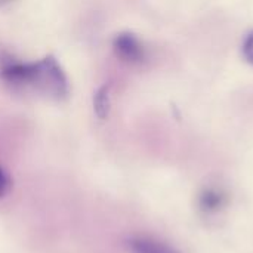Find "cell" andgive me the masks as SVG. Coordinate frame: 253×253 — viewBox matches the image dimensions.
I'll use <instances>...</instances> for the list:
<instances>
[{
	"instance_id": "obj_1",
	"label": "cell",
	"mask_w": 253,
	"mask_h": 253,
	"mask_svg": "<svg viewBox=\"0 0 253 253\" xmlns=\"http://www.w3.org/2000/svg\"><path fill=\"white\" fill-rule=\"evenodd\" d=\"M30 86L56 99L67 96L68 93L65 74L53 56H46L39 62H33Z\"/></svg>"
},
{
	"instance_id": "obj_2",
	"label": "cell",
	"mask_w": 253,
	"mask_h": 253,
	"mask_svg": "<svg viewBox=\"0 0 253 253\" xmlns=\"http://www.w3.org/2000/svg\"><path fill=\"white\" fill-rule=\"evenodd\" d=\"M113 47H114L116 55L125 62L139 64L145 59V49L142 43L139 42L136 36L130 33L119 34L113 42Z\"/></svg>"
},
{
	"instance_id": "obj_3",
	"label": "cell",
	"mask_w": 253,
	"mask_h": 253,
	"mask_svg": "<svg viewBox=\"0 0 253 253\" xmlns=\"http://www.w3.org/2000/svg\"><path fill=\"white\" fill-rule=\"evenodd\" d=\"M129 245L133 253H176L169 246L160 242H156L153 239H145V237L133 239L130 240Z\"/></svg>"
},
{
	"instance_id": "obj_4",
	"label": "cell",
	"mask_w": 253,
	"mask_h": 253,
	"mask_svg": "<svg viewBox=\"0 0 253 253\" xmlns=\"http://www.w3.org/2000/svg\"><path fill=\"white\" fill-rule=\"evenodd\" d=\"M110 87L108 86H102L96 90L95 96H93V110L98 119L104 120L108 117L110 113Z\"/></svg>"
},
{
	"instance_id": "obj_5",
	"label": "cell",
	"mask_w": 253,
	"mask_h": 253,
	"mask_svg": "<svg viewBox=\"0 0 253 253\" xmlns=\"http://www.w3.org/2000/svg\"><path fill=\"white\" fill-rule=\"evenodd\" d=\"M243 56L249 64L253 65V33L248 34L243 42Z\"/></svg>"
},
{
	"instance_id": "obj_6",
	"label": "cell",
	"mask_w": 253,
	"mask_h": 253,
	"mask_svg": "<svg viewBox=\"0 0 253 253\" xmlns=\"http://www.w3.org/2000/svg\"><path fill=\"white\" fill-rule=\"evenodd\" d=\"M10 178H9V175L4 172V169L3 168H0V199L1 197H4L7 193H9V190H10Z\"/></svg>"
},
{
	"instance_id": "obj_7",
	"label": "cell",
	"mask_w": 253,
	"mask_h": 253,
	"mask_svg": "<svg viewBox=\"0 0 253 253\" xmlns=\"http://www.w3.org/2000/svg\"><path fill=\"white\" fill-rule=\"evenodd\" d=\"M4 1H7V0H0V4H1V3H4Z\"/></svg>"
}]
</instances>
